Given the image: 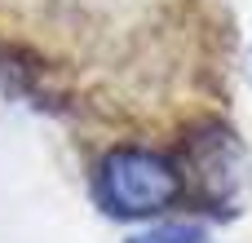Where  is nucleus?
I'll list each match as a JSON object with an SVG mask.
<instances>
[{
  "label": "nucleus",
  "mask_w": 252,
  "mask_h": 243,
  "mask_svg": "<svg viewBox=\"0 0 252 243\" xmlns=\"http://www.w3.org/2000/svg\"><path fill=\"white\" fill-rule=\"evenodd\" d=\"M97 204L111 217H151L182 195V173L142 146H120L97 164Z\"/></svg>",
  "instance_id": "f257e3e1"
},
{
  "label": "nucleus",
  "mask_w": 252,
  "mask_h": 243,
  "mask_svg": "<svg viewBox=\"0 0 252 243\" xmlns=\"http://www.w3.org/2000/svg\"><path fill=\"white\" fill-rule=\"evenodd\" d=\"M155 243H208V239H204V230H195V226H159Z\"/></svg>",
  "instance_id": "20e7f679"
},
{
  "label": "nucleus",
  "mask_w": 252,
  "mask_h": 243,
  "mask_svg": "<svg viewBox=\"0 0 252 243\" xmlns=\"http://www.w3.org/2000/svg\"><path fill=\"white\" fill-rule=\"evenodd\" d=\"M128 243H155V239H128Z\"/></svg>",
  "instance_id": "39448f33"
},
{
  "label": "nucleus",
  "mask_w": 252,
  "mask_h": 243,
  "mask_svg": "<svg viewBox=\"0 0 252 243\" xmlns=\"http://www.w3.org/2000/svg\"><path fill=\"white\" fill-rule=\"evenodd\" d=\"M182 159L195 173V199L213 208L217 217H235V168H239V142L226 120H195L182 133Z\"/></svg>",
  "instance_id": "f03ea898"
},
{
  "label": "nucleus",
  "mask_w": 252,
  "mask_h": 243,
  "mask_svg": "<svg viewBox=\"0 0 252 243\" xmlns=\"http://www.w3.org/2000/svg\"><path fill=\"white\" fill-rule=\"evenodd\" d=\"M40 75L44 62L35 53H27L22 44H0V89L13 97H35L40 93Z\"/></svg>",
  "instance_id": "7ed1b4c3"
}]
</instances>
